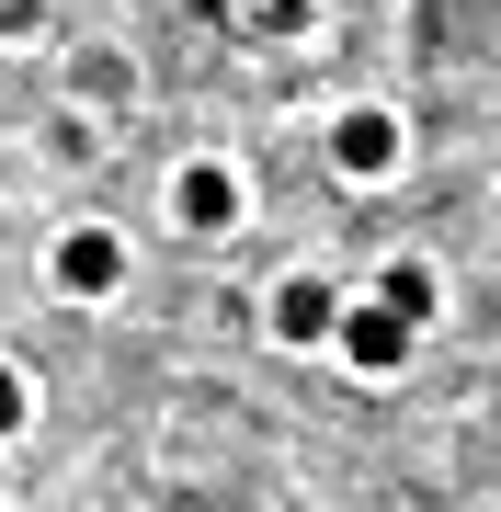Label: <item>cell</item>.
Wrapping results in <instances>:
<instances>
[{
	"instance_id": "2",
	"label": "cell",
	"mask_w": 501,
	"mask_h": 512,
	"mask_svg": "<svg viewBox=\"0 0 501 512\" xmlns=\"http://www.w3.org/2000/svg\"><path fill=\"white\" fill-rule=\"evenodd\" d=\"M410 342H422V330H410L376 285H365V296H342V319H331V353H342L353 376H399V365H410Z\"/></svg>"
},
{
	"instance_id": "3",
	"label": "cell",
	"mask_w": 501,
	"mask_h": 512,
	"mask_svg": "<svg viewBox=\"0 0 501 512\" xmlns=\"http://www.w3.org/2000/svg\"><path fill=\"white\" fill-rule=\"evenodd\" d=\"M46 285H57V296H80V308H92V296H114V285H126V228H103V217L57 228V251H46Z\"/></svg>"
},
{
	"instance_id": "7",
	"label": "cell",
	"mask_w": 501,
	"mask_h": 512,
	"mask_svg": "<svg viewBox=\"0 0 501 512\" xmlns=\"http://www.w3.org/2000/svg\"><path fill=\"white\" fill-rule=\"evenodd\" d=\"M12 433H35V376L0 365V444H12Z\"/></svg>"
},
{
	"instance_id": "1",
	"label": "cell",
	"mask_w": 501,
	"mask_h": 512,
	"mask_svg": "<svg viewBox=\"0 0 501 512\" xmlns=\"http://www.w3.org/2000/svg\"><path fill=\"white\" fill-rule=\"evenodd\" d=\"M331 171H342V183H399V171H410V126H399V103H342L331 114Z\"/></svg>"
},
{
	"instance_id": "8",
	"label": "cell",
	"mask_w": 501,
	"mask_h": 512,
	"mask_svg": "<svg viewBox=\"0 0 501 512\" xmlns=\"http://www.w3.org/2000/svg\"><path fill=\"white\" fill-rule=\"evenodd\" d=\"M308 12H319V0H251V23H262V35H297Z\"/></svg>"
},
{
	"instance_id": "6",
	"label": "cell",
	"mask_w": 501,
	"mask_h": 512,
	"mask_svg": "<svg viewBox=\"0 0 501 512\" xmlns=\"http://www.w3.org/2000/svg\"><path fill=\"white\" fill-rule=\"evenodd\" d=\"M376 296H388V308H399L410 330H422L433 308H445V274H433L422 251H388V262H376Z\"/></svg>"
},
{
	"instance_id": "4",
	"label": "cell",
	"mask_w": 501,
	"mask_h": 512,
	"mask_svg": "<svg viewBox=\"0 0 501 512\" xmlns=\"http://www.w3.org/2000/svg\"><path fill=\"white\" fill-rule=\"evenodd\" d=\"M251 217V183H240V160H183L171 171V228H194V239H228Z\"/></svg>"
},
{
	"instance_id": "5",
	"label": "cell",
	"mask_w": 501,
	"mask_h": 512,
	"mask_svg": "<svg viewBox=\"0 0 501 512\" xmlns=\"http://www.w3.org/2000/svg\"><path fill=\"white\" fill-rule=\"evenodd\" d=\"M331 319H342V285L331 274H274V296H262V330H274L285 353L331 342Z\"/></svg>"
}]
</instances>
